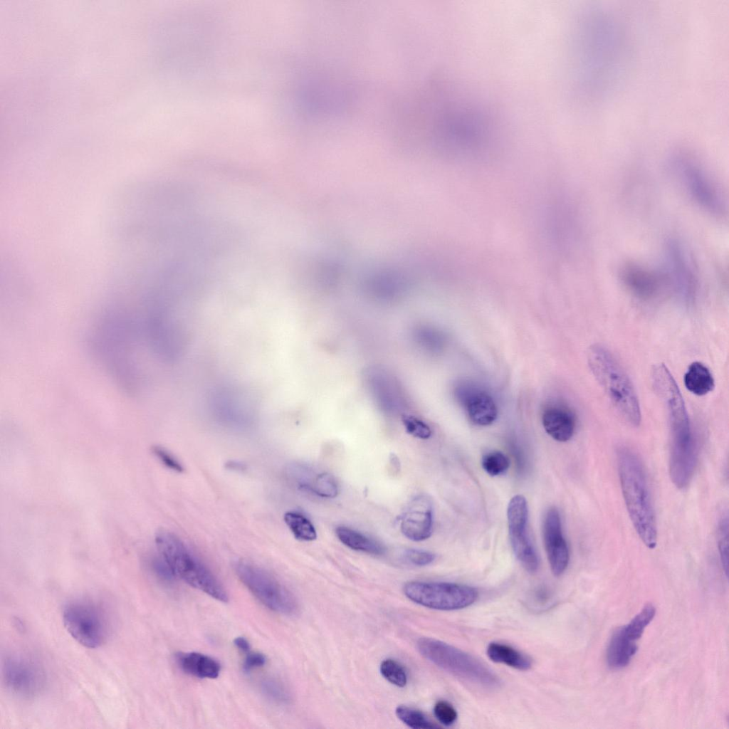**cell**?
<instances>
[{
  "mask_svg": "<svg viewBox=\"0 0 729 729\" xmlns=\"http://www.w3.org/2000/svg\"><path fill=\"white\" fill-rule=\"evenodd\" d=\"M621 489L634 528L642 542L653 550L657 545V527L646 474L638 456L622 446L617 451Z\"/></svg>",
  "mask_w": 729,
  "mask_h": 729,
  "instance_id": "cell-1",
  "label": "cell"
},
{
  "mask_svg": "<svg viewBox=\"0 0 729 729\" xmlns=\"http://www.w3.org/2000/svg\"><path fill=\"white\" fill-rule=\"evenodd\" d=\"M587 358L592 373L614 409L629 424L639 426L641 417L639 399L622 366L599 344L591 346Z\"/></svg>",
  "mask_w": 729,
  "mask_h": 729,
  "instance_id": "cell-2",
  "label": "cell"
},
{
  "mask_svg": "<svg viewBox=\"0 0 729 729\" xmlns=\"http://www.w3.org/2000/svg\"><path fill=\"white\" fill-rule=\"evenodd\" d=\"M154 541L157 555L169 565L176 577L218 601L228 602L224 586L179 537L162 530L156 534Z\"/></svg>",
  "mask_w": 729,
  "mask_h": 729,
  "instance_id": "cell-3",
  "label": "cell"
},
{
  "mask_svg": "<svg viewBox=\"0 0 729 729\" xmlns=\"http://www.w3.org/2000/svg\"><path fill=\"white\" fill-rule=\"evenodd\" d=\"M419 653L442 670L485 688H497L498 676L479 660L444 641L421 637L416 642Z\"/></svg>",
  "mask_w": 729,
  "mask_h": 729,
  "instance_id": "cell-4",
  "label": "cell"
},
{
  "mask_svg": "<svg viewBox=\"0 0 729 729\" xmlns=\"http://www.w3.org/2000/svg\"><path fill=\"white\" fill-rule=\"evenodd\" d=\"M233 567L240 581L267 608L285 615L298 612L295 595L269 572L243 560H236Z\"/></svg>",
  "mask_w": 729,
  "mask_h": 729,
  "instance_id": "cell-5",
  "label": "cell"
},
{
  "mask_svg": "<svg viewBox=\"0 0 729 729\" xmlns=\"http://www.w3.org/2000/svg\"><path fill=\"white\" fill-rule=\"evenodd\" d=\"M403 591L407 598L418 604L444 611L468 607L478 595L471 586L443 582L411 581L404 584Z\"/></svg>",
  "mask_w": 729,
  "mask_h": 729,
  "instance_id": "cell-6",
  "label": "cell"
},
{
  "mask_svg": "<svg viewBox=\"0 0 729 729\" xmlns=\"http://www.w3.org/2000/svg\"><path fill=\"white\" fill-rule=\"evenodd\" d=\"M63 622L70 635L89 649L100 647L108 637L107 618L102 608L90 601L68 604L63 612Z\"/></svg>",
  "mask_w": 729,
  "mask_h": 729,
  "instance_id": "cell-7",
  "label": "cell"
},
{
  "mask_svg": "<svg viewBox=\"0 0 729 729\" xmlns=\"http://www.w3.org/2000/svg\"><path fill=\"white\" fill-rule=\"evenodd\" d=\"M673 169L687 194L701 209L715 216L725 211L723 196L712 177L687 158L676 159Z\"/></svg>",
  "mask_w": 729,
  "mask_h": 729,
  "instance_id": "cell-8",
  "label": "cell"
},
{
  "mask_svg": "<svg viewBox=\"0 0 729 729\" xmlns=\"http://www.w3.org/2000/svg\"><path fill=\"white\" fill-rule=\"evenodd\" d=\"M2 678L11 693L24 698L39 695L46 684V675L41 665L23 654H12L5 659Z\"/></svg>",
  "mask_w": 729,
  "mask_h": 729,
  "instance_id": "cell-9",
  "label": "cell"
},
{
  "mask_svg": "<svg viewBox=\"0 0 729 729\" xmlns=\"http://www.w3.org/2000/svg\"><path fill=\"white\" fill-rule=\"evenodd\" d=\"M665 283L671 285L684 300H691L697 285L696 271L687 248L676 239L666 241L661 271Z\"/></svg>",
  "mask_w": 729,
  "mask_h": 729,
  "instance_id": "cell-10",
  "label": "cell"
},
{
  "mask_svg": "<svg viewBox=\"0 0 729 729\" xmlns=\"http://www.w3.org/2000/svg\"><path fill=\"white\" fill-rule=\"evenodd\" d=\"M507 517L514 554L525 570L533 573L538 569L539 560L527 532L528 507L523 495H515L510 499Z\"/></svg>",
  "mask_w": 729,
  "mask_h": 729,
  "instance_id": "cell-11",
  "label": "cell"
},
{
  "mask_svg": "<svg viewBox=\"0 0 729 729\" xmlns=\"http://www.w3.org/2000/svg\"><path fill=\"white\" fill-rule=\"evenodd\" d=\"M544 546L552 574L561 575L567 569L570 554L563 536L560 513L552 507L547 510L542 527Z\"/></svg>",
  "mask_w": 729,
  "mask_h": 729,
  "instance_id": "cell-12",
  "label": "cell"
},
{
  "mask_svg": "<svg viewBox=\"0 0 729 729\" xmlns=\"http://www.w3.org/2000/svg\"><path fill=\"white\" fill-rule=\"evenodd\" d=\"M400 529L405 537L413 541H422L431 536L433 507L427 496L419 495L410 502L400 518Z\"/></svg>",
  "mask_w": 729,
  "mask_h": 729,
  "instance_id": "cell-13",
  "label": "cell"
},
{
  "mask_svg": "<svg viewBox=\"0 0 729 729\" xmlns=\"http://www.w3.org/2000/svg\"><path fill=\"white\" fill-rule=\"evenodd\" d=\"M624 285L636 296L641 298L653 297L665 283L661 273L651 271L635 263H627L620 271Z\"/></svg>",
  "mask_w": 729,
  "mask_h": 729,
  "instance_id": "cell-14",
  "label": "cell"
},
{
  "mask_svg": "<svg viewBox=\"0 0 729 729\" xmlns=\"http://www.w3.org/2000/svg\"><path fill=\"white\" fill-rule=\"evenodd\" d=\"M542 422L546 432L557 441H567L574 435L576 419L567 406L556 404L547 407L542 413Z\"/></svg>",
  "mask_w": 729,
  "mask_h": 729,
  "instance_id": "cell-15",
  "label": "cell"
},
{
  "mask_svg": "<svg viewBox=\"0 0 729 729\" xmlns=\"http://www.w3.org/2000/svg\"><path fill=\"white\" fill-rule=\"evenodd\" d=\"M177 661L184 672L200 678H216L221 671L218 661L199 652L181 653Z\"/></svg>",
  "mask_w": 729,
  "mask_h": 729,
  "instance_id": "cell-16",
  "label": "cell"
},
{
  "mask_svg": "<svg viewBox=\"0 0 729 729\" xmlns=\"http://www.w3.org/2000/svg\"><path fill=\"white\" fill-rule=\"evenodd\" d=\"M466 409L469 419L478 426H488L498 416V409L493 398L486 392H476L466 400Z\"/></svg>",
  "mask_w": 729,
  "mask_h": 729,
  "instance_id": "cell-17",
  "label": "cell"
},
{
  "mask_svg": "<svg viewBox=\"0 0 729 729\" xmlns=\"http://www.w3.org/2000/svg\"><path fill=\"white\" fill-rule=\"evenodd\" d=\"M637 650L636 641L629 639L620 627L612 634L607 649L608 666L619 669L628 665Z\"/></svg>",
  "mask_w": 729,
  "mask_h": 729,
  "instance_id": "cell-18",
  "label": "cell"
},
{
  "mask_svg": "<svg viewBox=\"0 0 729 729\" xmlns=\"http://www.w3.org/2000/svg\"><path fill=\"white\" fill-rule=\"evenodd\" d=\"M488 658L493 662L505 664L520 671L532 666V660L526 654L505 644L491 642L486 649Z\"/></svg>",
  "mask_w": 729,
  "mask_h": 729,
  "instance_id": "cell-19",
  "label": "cell"
},
{
  "mask_svg": "<svg viewBox=\"0 0 729 729\" xmlns=\"http://www.w3.org/2000/svg\"><path fill=\"white\" fill-rule=\"evenodd\" d=\"M335 533L338 539L352 550L373 555H382L385 552L384 546L379 542L348 527H337Z\"/></svg>",
  "mask_w": 729,
  "mask_h": 729,
  "instance_id": "cell-20",
  "label": "cell"
},
{
  "mask_svg": "<svg viewBox=\"0 0 729 729\" xmlns=\"http://www.w3.org/2000/svg\"><path fill=\"white\" fill-rule=\"evenodd\" d=\"M686 389L697 396H703L713 391L715 381L708 368L700 362H693L684 374Z\"/></svg>",
  "mask_w": 729,
  "mask_h": 729,
  "instance_id": "cell-21",
  "label": "cell"
},
{
  "mask_svg": "<svg viewBox=\"0 0 729 729\" xmlns=\"http://www.w3.org/2000/svg\"><path fill=\"white\" fill-rule=\"evenodd\" d=\"M284 520L296 539L302 541L316 539L317 533L314 525L301 513L288 511L284 515Z\"/></svg>",
  "mask_w": 729,
  "mask_h": 729,
  "instance_id": "cell-22",
  "label": "cell"
},
{
  "mask_svg": "<svg viewBox=\"0 0 729 729\" xmlns=\"http://www.w3.org/2000/svg\"><path fill=\"white\" fill-rule=\"evenodd\" d=\"M395 713L408 727L414 729H434L439 728L431 722L421 711L407 706H399Z\"/></svg>",
  "mask_w": 729,
  "mask_h": 729,
  "instance_id": "cell-23",
  "label": "cell"
},
{
  "mask_svg": "<svg viewBox=\"0 0 729 729\" xmlns=\"http://www.w3.org/2000/svg\"><path fill=\"white\" fill-rule=\"evenodd\" d=\"M656 614V608L651 604H646L631 622L623 626L626 636L632 641L638 640L644 633L646 626L651 622Z\"/></svg>",
  "mask_w": 729,
  "mask_h": 729,
  "instance_id": "cell-24",
  "label": "cell"
},
{
  "mask_svg": "<svg viewBox=\"0 0 729 729\" xmlns=\"http://www.w3.org/2000/svg\"><path fill=\"white\" fill-rule=\"evenodd\" d=\"M261 691L266 698L277 704H287L291 699L287 686L278 678H264L261 683Z\"/></svg>",
  "mask_w": 729,
  "mask_h": 729,
  "instance_id": "cell-25",
  "label": "cell"
},
{
  "mask_svg": "<svg viewBox=\"0 0 729 729\" xmlns=\"http://www.w3.org/2000/svg\"><path fill=\"white\" fill-rule=\"evenodd\" d=\"M481 465L488 474L496 476L508 471L510 466V461L502 452L493 451L483 455Z\"/></svg>",
  "mask_w": 729,
  "mask_h": 729,
  "instance_id": "cell-26",
  "label": "cell"
},
{
  "mask_svg": "<svg viewBox=\"0 0 729 729\" xmlns=\"http://www.w3.org/2000/svg\"><path fill=\"white\" fill-rule=\"evenodd\" d=\"M383 677L392 684L404 687L407 683V675L404 667L397 661L387 659L379 666Z\"/></svg>",
  "mask_w": 729,
  "mask_h": 729,
  "instance_id": "cell-27",
  "label": "cell"
},
{
  "mask_svg": "<svg viewBox=\"0 0 729 729\" xmlns=\"http://www.w3.org/2000/svg\"><path fill=\"white\" fill-rule=\"evenodd\" d=\"M310 488L314 493L322 498H332L336 497L339 492L336 480L328 473H322L317 476Z\"/></svg>",
  "mask_w": 729,
  "mask_h": 729,
  "instance_id": "cell-28",
  "label": "cell"
},
{
  "mask_svg": "<svg viewBox=\"0 0 729 729\" xmlns=\"http://www.w3.org/2000/svg\"><path fill=\"white\" fill-rule=\"evenodd\" d=\"M718 547L723 568L728 575V518L722 517L718 525Z\"/></svg>",
  "mask_w": 729,
  "mask_h": 729,
  "instance_id": "cell-29",
  "label": "cell"
},
{
  "mask_svg": "<svg viewBox=\"0 0 729 729\" xmlns=\"http://www.w3.org/2000/svg\"><path fill=\"white\" fill-rule=\"evenodd\" d=\"M402 422L406 431L414 437L426 439L431 435L430 427L423 421L411 415H404Z\"/></svg>",
  "mask_w": 729,
  "mask_h": 729,
  "instance_id": "cell-30",
  "label": "cell"
},
{
  "mask_svg": "<svg viewBox=\"0 0 729 729\" xmlns=\"http://www.w3.org/2000/svg\"><path fill=\"white\" fill-rule=\"evenodd\" d=\"M434 713L440 723L452 725L457 720L458 713L453 706L445 701H439L434 706Z\"/></svg>",
  "mask_w": 729,
  "mask_h": 729,
  "instance_id": "cell-31",
  "label": "cell"
},
{
  "mask_svg": "<svg viewBox=\"0 0 729 729\" xmlns=\"http://www.w3.org/2000/svg\"><path fill=\"white\" fill-rule=\"evenodd\" d=\"M150 567L154 576L164 584L172 583L176 577L169 565L158 555L152 558Z\"/></svg>",
  "mask_w": 729,
  "mask_h": 729,
  "instance_id": "cell-32",
  "label": "cell"
},
{
  "mask_svg": "<svg viewBox=\"0 0 729 729\" xmlns=\"http://www.w3.org/2000/svg\"><path fill=\"white\" fill-rule=\"evenodd\" d=\"M403 557L407 562L418 567L426 566L431 564L436 557L435 555L432 552L417 549L406 550Z\"/></svg>",
  "mask_w": 729,
  "mask_h": 729,
  "instance_id": "cell-33",
  "label": "cell"
},
{
  "mask_svg": "<svg viewBox=\"0 0 729 729\" xmlns=\"http://www.w3.org/2000/svg\"><path fill=\"white\" fill-rule=\"evenodd\" d=\"M153 452L161 463L167 468L177 473L184 471V468L182 463L172 453L164 448L155 446L153 448Z\"/></svg>",
  "mask_w": 729,
  "mask_h": 729,
  "instance_id": "cell-34",
  "label": "cell"
},
{
  "mask_svg": "<svg viewBox=\"0 0 729 729\" xmlns=\"http://www.w3.org/2000/svg\"><path fill=\"white\" fill-rule=\"evenodd\" d=\"M266 661V658L263 654L248 651L243 663V669L246 672H249L263 666Z\"/></svg>",
  "mask_w": 729,
  "mask_h": 729,
  "instance_id": "cell-35",
  "label": "cell"
},
{
  "mask_svg": "<svg viewBox=\"0 0 729 729\" xmlns=\"http://www.w3.org/2000/svg\"><path fill=\"white\" fill-rule=\"evenodd\" d=\"M234 644L236 648L242 652L248 653L250 651V644L248 641L243 636L236 637L234 640Z\"/></svg>",
  "mask_w": 729,
  "mask_h": 729,
  "instance_id": "cell-36",
  "label": "cell"
},
{
  "mask_svg": "<svg viewBox=\"0 0 729 729\" xmlns=\"http://www.w3.org/2000/svg\"><path fill=\"white\" fill-rule=\"evenodd\" d=\"M226 467L230 469L239 471H243L246 468L244 464L236 461H229L228 463H226Z\"/></svg>",
  "mask_w": 729,
  "mask_h": 729,
  "instance_id": "cell-37",
  "label": "cell"
},
{
  "mask_svg": "<svg viewBox=\"0 0 729 729\" xmlns=\"http://www.w3.org/2000/svg\"><path fill=\"white\" fill-rule=\"evenodd\" d=\"M389 462L392 464V466H393V468L395 469V471H399V467H400L399 460V458H397V456L396 455L391 454V456L389 457Z\"/></svg>",
  "mask_w": 729,
  "mask_h": 729,
  "instance_id": "cell-38",
  "label": "cell"
}]
</instances>
